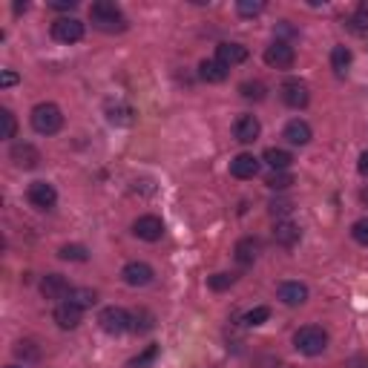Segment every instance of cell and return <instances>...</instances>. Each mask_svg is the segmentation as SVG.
I'll list each match as a JSON object with an SVG mask.
<instances>
[{"label": "cell", "instance_id": "cell-3", "mask_svg": "<svg viewBox=\"0 0 368 368\" xmlns=\"http://www.w3.org/2000/svg\"><path fill=\"white\" fill-rule=\"evenodd\" d=\"M32 127H35V132H41V135H55L58 130L64 127V115L55 104H37L32 109Z\"/></svg>", "mask_w": 368, "mask_h": 368}, {"label": "cell", "instance_id": "cell-35", "mask_svg": "<svg viewBox=\"0 0 368 368\" xmlns=\"http://www.w3.org/2000/svg\"><path fill=\"white\" fill-rule=\"evenodd\" d=\"M268 317H270L268 308H254L250 314H245V322H247V325H262Z\"/></svg>", "mask_w": 368, "mask_h": 368}, {"label": "cell", "instance_id": "cell-7", "mask_svg": "<svg viewBox=\"0 0 368 368\" xmlns=\"http://www.w3.org/2000/svg\"><path fill=\"white\" fill-rule=\"evenodd\" d=\"M26 199H29V204L37 207V210H49V207H55V202H58V193H55V187L46 184V182H32L29 190H26Z\"/></svg>", "mask_w": 368, "mask_h": 368}, {"label": "cell", "instance_id": "cell-21", "mask_svg": "<svg viewBox=\"0 0 368 368\" xmlns=\"http://www.w3.org/2000/svg\"><path fill=\"white\" fill-rule=\"evenodd\" d=\"M265 161L274 167L277 173H282V170H288L290 167V161H294V156H290L288 150H279V147H268L265 150Z\"/></svg>", "mask_w": 368, "mask_h": 368}, {"label": "cell", "instance_id": "cell-22", "mask_svg": "<svg viewBox=\"0 0 368 368\" xmlns=\"http://www.w3.org/2000/svg\"><path fill=\"white\" fill-rule=\"evenodd\" d=\"M348 29L360 37H368V3L357 6V12L351 15V21H348Z\"/></svg>", "mask_w": 368, "mask_h": 368}, {"label": "cell", "instance_id": "cell-33", "mask_svg": "<svg viewBox=\"0 0 368 368\" xmlns=\"http://www.w3.org/2000/svg\"><path fill=\"white\" fill-rule=\"evenodd\" d=\"M156 354H159V348H156V345H150L141 357H135V360L130 362V368H144V365H150L152 360H156Z\"/></svg>", "mask_w": 368, "mask_h": 368}, {"label": "cell", "instance_id": "cell-20", "mask_svg": "<svg viewBox=\"0 0 368 368\" xmlns=\"http://www.w3.org/2000/svg\"><path fill=\"white\" fill-rule=\"evenodd\" d=\"M274 239H277V245H282V247L297 245V242H299V227H297L294 222H277Z\"/></svg>", "mask_w": 368, "mask_h": 368}, {"label": "cell", "instance_id": "cell-13", "mask_svg": "<svg viewBox=\"0 0 368 368\" xmlns=\"http://www.w3.org/2000/svg\"><path fill=\"white\" fill-rule=\"evenodd\" d=\"M41 294L46 299H67L72 294V288H69V282L61 274H46L41 279Z\"/></svg>", "mask_w": 368, "mask_h": 368}, {"label": "cell", "instance_id": "cell-38", "mask_svg": "<svg viewBox=\"0 0 368 368\" xmlns=\"http://www.w3.org/2000/svg\"><path fill=\"white\" fill-rule=\"evenodd\" d=\"M357 170H360V173H362V176L368 179V150H365V152H362V156H360V164H357Z\"/></svg>", "mask_w": 368, "mask_h": 368}, {"label": "cell", "instance_id": "cell-31", "mask_svg": "<svg viewBox=\"0 0 368 368\" xmlns=\"http://www.w3.org/2000/svg\"><path fill=\"white\" fill-rule=\"evenodd\" d=\"M351 236H354L360 245L368 247V219H360V222L351 225Z\"/></svg>", "mask_w": 368, "mask_h": 368}, {"label": "cell", "instance_id": "cell-12", "mask_svg": "<svg viewBox=\"0 0 368 368\" xmlns=\"http://www.w3.org/2000/svg\"><path fill=\"white\" fill-rule=\"evenodd\" d=\"M259 132H262V124H259L256 115H239V119H236V127H234L236 141L254 144V141L259 139Z\"/></svg>", "mask_w": 368, "mask_h": 368}, {"label": "cell", "instance_id": "cell-11", "mask_svg": "<svg viewBox=\"0 0 368 368\" xmlns=\"http://www.w3.org/2000/svg\"><path fill=\"white\" fill-rule=\"evenodd\" d=\"M121 277H124V282L132 285V288H144V285L152 282V277H156V274H152V268H150L147 262H130V265H124Z\"/></svg>", "mask_w": 368, "mask_h": 368}, {"label": "cell", "instance_id": "cell-37", "mask_svg": "<svg viewBox=\"0 0 368 368\" xmlns=\"http://www.w3.org/2000/svg\"><path fill=\"white\" fill-rule=\"evenodd\" d=\"M12 84H17V75L6 69V72H3V78H0V87H3V89H6V87H12Z\"/></svg>", "mask_w": 368, "mask_h": 368}, {"label": "cell", "instance_id": "cell-14", "mask_svg": "<svg viewBox=\"0 0 368 368\" xmlns=\"http://www.w3.org/2000/svg\"><path fill=\"white\" fill-rule=\"evenodd\" d=\"M259 173V159H254L250 152H239V156L230 161V176L234 179H254Z\"/></svg>", "mask_w": 368, "mask_h": 368}, {"label": "cell", "instance_id": "cell-8", "mask_svg": "<svg viewBox=\"0 0 368 368\" xmlns=\"http://www.w3.org/2000/svg\"><path fill=\"white\" fill-rule=\"evenodd\" d=\"M132 234L144 242H159L164 236V222L159 216H141V219H135Z\"/></svg>", "mask_w": 368, "mask_h": 368}, {"label": "cell", "instance_id": "cell-9", "mask_svg": "<svg viewBox=\"0 0 368 368\" xmlns=\"http://www.w3.org/2000/svg\"><path fill=\"white\" fill-rule=\"evenodd\" d=\"M282 101H285L288 107H294V109H302L308 101H311V92H308V87H305L302 81L290 78V81L282 84Z\"/></svg>", "mask_w": 368, "mask_h": 368}, {"label": "cell", "instance_id": "cell-15", "mask_svg": "<svg viewBox=\"0 0 368 368\" xmlns=\"http://www.w3.org/2000/svg\"><path fill=\"white\" fill-rule=\"evenodd\" d=\"M216 61H222L227 69L236 67V64H245L247 61V46H242V44H219L216 46Z\"/></svg>", "mask_w": 368, "mask_h": 368}, {"label": "cell", "instance_id": "cell-24", "mask_svg": "<svg viewBox=\"0 0 368 368\" xmlns=\"http://www.w3.org/2000/svg\"><path fill=\"white\" fill-rule=\"evenodd\" d=\"M331 67L337 75H345V69L351 67V49L348 46H334L331 49Z\"/></svg>", "mask_w": 368, "mask_h": 368}, {"label": "cell", "instance_id": "cell-39", "mask_svg": "<svg viewBox=\"0 0 368 368\" xmlns=\"http://www.w3.org/2000/svg\"><path fill=\"white\" fill-rule=\"evenodd\" d=\"M6 368H21V365H6Z\"/></svg>", "mask_w": 368, "mask_h": 368}, {"label": "cell", "instance_id": "cell-4", "mask_svg": "<svg viewBox=\"0 0 368 368\" xmlns=\"http://www.w3.org/2000/svg\"><path fill=\"white\" fill-rule=\"evenodd\" d=\"M297 61V52L288 41H274L265 49V64L268 67H277V69H290Z\"/></svg>", "mask_w": 368, "mask_h": 368}, {"label": "cell", "instance_id": "cell-17", "mask_svg": "<svg viewBox=\"0 0 368 368\" xmlns=\"http://www.w3.org/2000/svg\"><path fill=\"white\" fill-rule=\"evenodd\" d=\"M9 156L17 167H24V170H32V167H37V161H41V152H37L32 144H15Z\"/></svg>", "mask_w": 368, "mask_h": 368}, {"label": "cell", "instance_id": "cell-28", "mask_svg": "<svg viewBox=\"0 0 368 368\" xmlns=\"http://www.w3.org/2000/svg\"><path fill=\"white\" fill-rule=\"evenodd\" d=\"M270 190H285V187H290L294 184V176H290V173H274V176H268V182H265Z\"/></svg>", "mask_w": 368, "mask_h": 368}, {"label": "cell", "instance_id": "cell-34", "mask_svg": "<svg viewBox=\"0 0 368 368\" xmlns=\"http://www.w3.org/2000/svg\"><path fill=\"white\" fill-rule=\"evenodd\" d=\"M234 282H236L234 274H216V277H210V288L213 290H225V288H230Z\"/></svg>", "mask_w": 368, "mask_h": 368}, {"label": "cell", "instance_id": "cell-30", "mask_svg": "<svg viewBox=\"0 0 368 368\" xmlns=\"http://www.w3.org/2000/svg\"><path fill=\"white\" fill-rule=\"evenodd\" d=\"M0 119H3V139H15V132H17V121H15L12 109H0Z\"/></svg>", "mask_w": 368, "mask_h": 368}, {"label": "cell", "instance_id": "cell-1", "mask_svg": "<svg viewBox=\"0 0 368 368\" xmlns=\"http://www.w3.org/2000/svg\"><path fill=\"white\" fill-rule=\"evenodd\" d=\"M89 17H92V26H95V29L109 32V35L127 29L124 12L115 6V3H109V0H98V3H92V6H89Z\"/></svg>", "mask_w": 368, "mask_h": 368}, {"label": "cell", "instance_id": "cell-26", "mask_svg": "<svg viewBox=\"0 0 368 368\" xmlns=\"http://www.w3.org/2000/svg\"><path fill=\"white\" fill-rule=\"evenodd\" d=\"M239 92H242V98H247V101H262L265 98V84H259V81H245L239 87Z\"/></svg>", "mask_w": 368, "mask_h": 368}, {"label": "cell", "instance_id": "cell-27", "mask_svg": "<svg viewBox=\"0 0 368 368\" xmlns=\"http://www.w3.org/2000/svg\"><path fill=\"white\" fill-rule=\"evenodd\" d=\"M61 259H67V262H87V247L84 245H64L61 247Z\"/></svg>", "mask_w": 368, "mask_h": 368}, {"label": "cell", "instance_id": "cell-18", "mask_svg": "<svg viewBox=\"0 0 368 368\" xmlns=\"http://www.w3.org/2000/svg\"><path fill=\"white\" fill-rule=\"evenodd\" d=\"M279 299L285 305H302L308 299V288L302 282H282L279 285Z\"/></svg>", "mask_w": 368, "mask_h": 368}, {"label": "cell", "instance_id": "cell-29", "mask_svg": "<svg viewBox=\"0 0 368 368\" xmlns=\"http://www.w3.org/2000/svg\"><path fill=\"white\" fill-rule=\"evenodd\" d=\"M236 9H239V15H245V17H254V15H259V12L265 9V3H262V0H239Z\"/></svg>", "mask_w": 368, "mask_h": 368}, {"label": "cell", "instance_id": "cell-25", "mask_svg": "<svg viewBox=\"0 0 368 368\" xmlns=\"http://www.w3.org/2000/svg\"><path fill=\"white\" fill-rule=\"evenodd\" d=\"M69 302H75L78 308H92L95 302H98V297H95V290H89V288H72Z\"/></svg>", "mask_w": 368, "mask_h": 368}, {"label": "cell", "instance_id": "cell-5", "mask_svg": "<svg viewBox=\"0 0 368 368\" xmlns=\"http://www.w3.org/2000/svg\"><path fill=\"white\" fill-rule=\"evenodd\" d=\"M52 37L58 44H78L84 37V24L75 17H58L52 24Z\"/></svg>", "mask_w": 368, "mask_h": 368}, {"label": "cell", "instance_id": "cell-19", "mask_svg": "<svg viewBox=\"0 0 368 368\" xmlns=\"http://www.w3.org/2000/svg\"><path fill=\"white\" fill-rule=\"evenodd\" d=\"M199 78L207 84H222L227 78V67L222 61H202L199 64Z\"/></svg>", "mask_w": 368, "mask_h": 368}, {"label": "cell", "instance_id": "cell-6", "mask_svg": "<svg viewBox=\"0 0 368 368\" xmlns=\"http://www.w3.org/2000/svg\"><path fill=\"white\" fill-rule=\"evenodd\" d=\"M98 322H101V328H104L107 334H124L127 328L132 325V317L124 311V308L109 305V308H104V311H101Z\"/></svg>", "mask_w": 368, "mask_h": 368}, {"label": "cell", "instance_id": "cell-16", "mask_svg": "<svg viewBox=\"0 0 368 368\" xmlns=\"http://www.w3.org/2000/svg\"><path fill=\"white\" fill-rule=\"evenodd\" d=\"M282 139L290 141V144H297V147H305L308 141H311V127H308L305 121H299V119H294V121L285 124Z\"/></svg>", "mask_w": 368, "mask_h": 368}, {"label": "cell", "instance_id": "cell-10", "mask_svg": "<svg viewBox=\"0 0 368 368\" xmlns=\"http://www.w3.org/2000/svg\"><path fill=\"white\" fill-rule=\"evenodd\" d=\"M81 317H84V308H78V305L69 302V299L55 308V322H58V328H64V331L78 328L81 325Z\"/></svg>", "mask_w": 368, "mask_h": 368}, {"label": "cell", "instance_id": "cell-23", "mask_svg": "<svg viewBox=\"0 0 368 368\" xmlns=\"http://www.w3.org/2000/svg\"><path fill=\"white\" fill-rule=\"evenodd\" d=\"M256 250H259V242H256V239H242V242L236 245V262H239V265H254Z\"/></svg>", "mask_w": 368, "mask_h": 368}, {"label": "cell", "instance_id": "cell-36", "mask_svg": "<svg viewBox=\"0 0 368 368\" xmlns=\"http://www.w3.org/2000/svg\"><path fill=\"white\" fill-rule=\"evenodd\" d=\"M290 210H294L290 202H274V204H270V213H274V216H277V213H290Z\"/></svg>", "mask_w": 368, "mask_h": 368}, {"label": "cell", "instance_id": "cell-2", "mask_svg": "<svg viewBox=\"0 0 368 368\" xmlns=\"http://www.w3.org/2000/svg\"><path fill=\"white\" fill-rule=\"evenodd\" d=\"M294 345L297 351L305 354V357H317L328 348V334L322 331L319 325H305L294 334Z\"/></svg>", "mask_w": 368, "mask_h": 368}, {"label": "cell", "instance_id": "cell-32", "mask_svg": "<svg viewBox=\"0 0 368 368\" xmlns=\"http://www.w3.org/2000/svg\"><path fill=\"white\" fill-rule=\"evenodd\" d=\"M109 121L112 124H132V109L130 107H119L109 112Z\"/></svg>", "mask_w": 368, "mask_h": 368}]
</instances>
